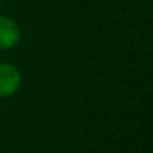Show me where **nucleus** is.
Returning <instances> with one entry per match:
<instances>
[{
    "mask_svg": "<svg viewBox=\"0 0 153 153\" xmlns=\"http://www.w3.org/2000/svg\"><path fill=\"white\" fill-rule=\"evenodd\" d=\"M23 76L20 69L8 62L0 63V98H9L21 87Z\"/></svg>",
    "mask_w": 153,
    "mask_h": 153,
    "instance_id": "1",
    "label": "nucleus"
},
{
    "mask_svg": "<svg viewBox=\"0 0 153 153\" xmlns=\"http://www.w3.org/2000/svg\"><path fill=\"white\" fill-rule=\"evenodd\" d=\"M0 3H2V0H0Z\"/></svg>",
    "mask_w": 153,
    "mask_h": 153,
    "instance_id": "3",
    "label": "nucleus"
},
{
    "mask_svg": "<svg viewBox=\"0 0 153 153\" xmlns=\"http://www.w3.org/2000/svg\"><path fill=\"white\" fill-rule=\"evenodd\" d=\"M21 39L18 24L8 15H0V50H11Z\"/></svg>",
    "mask_w": 153,
    "mask_h": 153,
    "instance_id": "2",
    "label": "nucleus"
}]
</instances>
